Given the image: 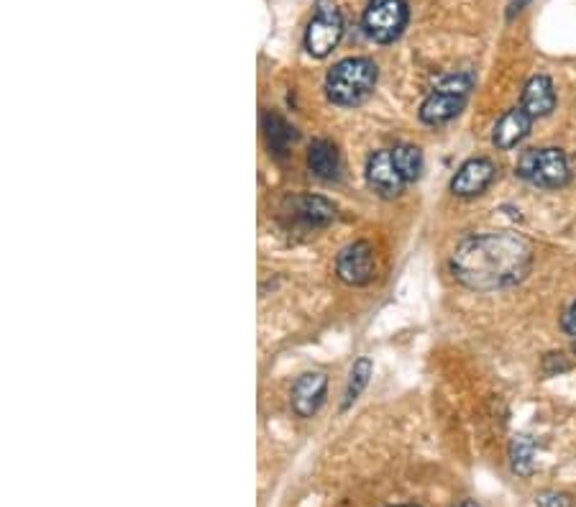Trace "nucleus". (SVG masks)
<instances>
[{"mask_svg":"<svg viewBox=\"0 0 576 507\" xmlns=\"http://www.w3.org/2000/svg\"><path fill=\"white\" fill-rule=\"evenodd\" d=\"M410 21V8L405 0H369L361 16V26L377 44H392L400 39Z\"/></svg>","mask_w":576,"mask_h":507,"instance_id":"nucleus-5","label":"nucleus"},{"mask_svg":"<svg viewBox=\"0 0 576 507\" xmlns=\"http://www.w3.org/2000/svg\"><path fill=\"white\" fill-rule=\"evenodd\" d=\"M338 280L349 287H364L374 280V249L369 241H354L336 257Z\"/></svg>","mask_w":576,"mask_h":507,"instance_id":"nucleus-7","label":"nucleus"},{"mask_svg":"<svg viewBox=\"0 0 576 507\" xmlns=\"http://www.w3.org/2000/svg\"><path fill=\"white\" fill-rule=\"evenodd\" d=\"M328 377L323 372H305L292 385V413L297 418H313L326 403Z\"/></svg>","mask_w":576,"mask_h":507,"instance_id":"nucleus-10","label":"nucleus"},{"mask_svg":"<svg viewBox=\"0 0 576 507\" xmlns=\"http://www.w3.org/2000/svg\"><path fill=\"white\" fill-rule=\"evenodd\" d=\"M497 177V167L492 159L487 157H472L466 159L459 169H456V175L451 177V193L456 198L472 200L479 198L489 190V185L495 182Z\"/></svg>","mask_w":576,"mask_h":507,"instance_id":"nucleus-9","label":"nucleus"},{"mask_svg":"<svg viewBox=\"0 0 576 507\" xmlns=\"http://www.w3.org/2000/svg\"><path fill=\"white\" fill-rule=\"evenodd\" d=\"M515 175L525 180L528 185L541 187V190H561L571 182L569 157L561 149H528L520 154Z\"/></svg>","mask_w":576,"mask_h":507,"instance_id":"nucleus-3","label":"nucleus"},{"mask_svg":"<svg viewBox=\"0 0 576 507\" xmlns=\"http://www.w3.org/2000/svg\"><path fill=\"white\" fill-rule=\"evenodd\" d=\"M367 185L372 187L379 198H400L408 187V180L402 177L400 167L395 162L392 149H379L367 159Z\"/></svg>","mask_w":576,"mask_h":507,"instance_id":"nucleus-8","label":"nucleus"},{"mask_svg":"<svg viewBox=\"0 0 576 507\" xmlns=\"http://www.w3.org/2000/svg\"><path fill=\"white\" fill-rule=\"evenodd\" d=\"M372 374H374V364H372V359H369V356H361V359H356L354 367H351V372H349V382H346L344 400H341V410H349L351 405L359 400L361 392L367 390Z\"/></svg>","mask_w":576,"mask_h":507,"instance_id":"nucleus-16","label":"nucleus"},{"mask_svg":"<svg viewBox=\"0 0 576 507\" xmlns=\"http://www.w3.org/2000/svg\"><path fill=\"white\" fill-rule=\"evenodd\" d=\"M456 507H482V505H479L477 500H464V502H459Z\"/></svg>","mask_w":576,"mask_h":507,"instance_id":"nucleus-23","label":"nucleus"},{"mask_svg":"<svg viewBox=\"0 0 576 507\" xmlns=\"http://www.w3.org/2000/svg\"><path fill=\"white\" fill-rule=\"evenodd\" d=\"M400 507H418V505H400Z\"/></svg>","mask_w":576,"mask_h":507,"instance_id":"nucleus-25","label":"nucleus"},{"mask_svg":"<svg viewBox=\"0 0 576 507\" xmlns=\"http://www.w3.org/2000/svg\"><path fill=\"white\" fill-rule=\"evenodd\" d=\"M533 267V246L512 231L472 234L456 244L451 272L459 285L474 292H495L518 285Z\"/></svg>","mask_w":576,"mask_h":507,"instance_id":"nucleus-1","label":"nucleus"},{"mask_svg":"<svg viewBox=\"0 0 576 507\" xmlns=\"http://www.w3.org/2000/svg\"><path fill=\"white\" fill-rule=\"evenodd\" d=\"M571 351H574V354H576V338H574V344H571Z\"/></svg>","mask_w":576,"mask_h":507,"instance_id":"nucleus-24","label":"nucleus"},{"mask_svg":"<svg viewBox=\"0 0 576 507\" xmlns=\"http://www.w3.org/2000/svg\"><path fill=\"white\" fill-rule=\"evenodd\" d=\"M308 169L318 180H338L341 175V154L338 146L328 139H315L308 149Z\"/></svg>","mask_w":576,"mask_h":507,"instance_id":"nucleus-13","label":"nucleus"},{"mask_svg":"<svg viewBox=\"0 0 576 507\" xmlns=\"http://www.w3.org/2000/svg\"><path fill=\"white\" fill-rule=\"evenodd\" d=\"M344 36V16L333 0H315L313 21L305 29V52L315 59H326Z\"/></svg>","mask_w":576,"mask_h":507,"instance_id":"nucleus-6","label":"nucleus"},{"mask_svg":"<svg viewBox=\"0 0 576 507\" xmlns=\"http://www.w3.org/2000/svg\"><path fill=\"white\" fill-rule=\"evenodd\" d=\"M392 154H395L397 167H400L402 177L408 180V185L418 182L420 175H423V152H420L418 146L397 144L392 146Z\"/></svg>","mask_w":576,"mask_h":507,"instance_id":"nucleus-18","label":"nucleus"},{"mask_svg":"<svg viewBox=\"0 0 576 507\" xmlns=\"http://www.w3.org/2000/svg\"><path fill=\"white\" fill-rule=\"evenodd\" d=\"M571 369V362L566 359V354H546V359H543V372L548 374V377H553V374H561V372H569Z\"/></svg>","mask_w":576,"mask_h":507,"instance_id":"nucleus-20","label":"nucleus"},{"mask_svg":"<svg viewBox=\"0 0 576 507\" xmlns=\"http://www.w3.org/2000/svg\"><path fill=\"white\" fill-rule=\"evenodd\" d=\"M536 441L525 433H518V436L510 438V446H507V456H510V469L512 474L528 479L536 472Z\"/></svg>","mask_w":576,"mask_h":507,"instance_id":"nucleus-15","label":"nucleus"},{"mask_svg":"<svg viewBox=\"0 0 576 507\" xmlns=\"http://www.w3.org/2000/svg\"><path fill=\"white\" fill-rule=\"evenodd\" d=\"M561 328H564V333H569V336L576 338V300H574V305L566 310L564 318H561Z\"/></svg>","mask_w":576,"mask_h":507,"instance_id":"nucleus-21","label":"nucleus"},{"mask_svg":"<svg viewBox=\"0 0 576 507\" xmlns=\"http://www.w3.org/2000/svg\"><path fill=\"white\" fill-rule=\"evenodd\" d=\"M474 80L469 75H448L428 93L420 105V121L425 126H446L464 111L466 98L472 93Z\"/></svg>","mask_w":576,"mask_h":507,"instance_id":"nucleus-4","label":"nucleus"},{"mask_svg":"<svg viewBox=\"0 0 576 507\" xmlns=\"http://www.w3.org/2000/svg\"><path fill=\"white\" fill-rule=\"evenodd\" d=\"M525 3H528V0H512V6H510V13H507V16H515V11H523V6Z\"/></svg>","mask_w":576,"mask_h":507,"instance_id":"nucleus-22","label":"nucleus"},{"mask_svg":"<svg viewBox=\"0 0 576 507\" xmlns=\"http://www.w3.org/2000/svg\"><path fill=\"white\" fill-rule=\"evenodd\" d=\"M377 65L369 57H346L328 70L326 95L333 105L354 108L377 88Z\"/></svg>","mask_w":576,"mask_h":507,"instance_id":"nucleus-2","label":"nucleus"},{"mask_svg":"<svg viewBox=\"0 0 576 507\" xmlns=\"http://www.w3.org/2000/svg\"><path fill=\"white\" fill-rule=\"evenodd\" d=\"M292 208L308 228H326L336 221V205L320 195H300L292 200Z\"/></svg>","mask_w":576,"mask_h":507,"instance_id":"nucleus-14","label":"nucleus"},{"mask_svg":"<svg viewBox=\"0 0 576 507\" xmlns=\"http://www.w3.org/2000/svg\"><path fill=\"white\" fill-rule=\"evenodd\" d=\"M536 507H574V500H571L569 492L546 490L536 495Z\"/></svg>","mask_w":576,"mask_h":507,"instance_id":"nucleus-19","label":"nucleus"},{"mask_svg":"<svg viewBox=\"0 0 576 507\" xmlns=\"http://www.w3.org/2000/svg\"><path fill=\"white\" fill-rule=\"evenodd\" d=\"M262 121H264V131H267L269 149H272L274 154H285L290 141H295V136H297L295 129H292L285 118L274 116V113H264Z\"/></svg>","mask_w":576,"mask_h":507,"instance_id":"nucleus-17","label":"nucleus"},{"mask_svg":"<svg viewBox=\"0 0 576 507\" xmlns=\"http://www.w3.org/2000/svg\"><path fill=\"white\" fill-rule=\"evenodd\" d=\"M533 123H536V118L530 116L525 108H520V105L502 113L500 121L492 129V144H495L497 152H510V149L523 144L530 136V131H533Z\"/></svg>","mask_w":576,"mask_h":507,"instance_id":"nucleus-11","label":"nucleus"},{"mask_svg":"<svg viewBox=\"0 0 576 507\" xmlns=\"http://www.w3.org/2000/svg\"><path fill=\"white\" fill-rule=\"evenodd\" d=\"M556 103H559V98H556V88H553L551 77L536 75L525 82L523 95H520V108H525L536 121L551 116L556 111Z\"/></svg>","mask_w":576,"mask_h":507,"instance_id":"nucleus-12","label":"nucleus"}]
</instances>
